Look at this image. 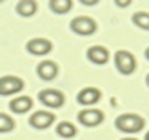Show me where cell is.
Segmentation results:
<instances>
[{
  "instance_id": "8",
  "label": "cell",
  "mask_w": 149,
  "mask_h": 140,
  "mask_svg": "<svg viewBox=\"0 0 149 140\" xmlns=\"http://www.w3.org/2000/svg\"><path fill=\"white\" fill-rule=\"evenodd\" d=\"M53 120H55V116L51 113H47V111H36V113L31 115L29 124H31L33 127H36V129H46V127H49L51 124H53Z\"/></svg>"
},
{
  "instance_id": "3",
  "label": "cell",
  "mask_w": 149,
  "mask_h": 140,
  "mask_svg": "<svg viewBox=\"0 0 149 140\" xmlns=\"http://www.w3.org/2000/svg\"><path fill=\"white\" fill-rule=\"evenodd\" d=\"M71 31L82 35V36H87V35H93L96 31V22L89 17H77L71 20Z\"/></svg>"
},
{
  "instance_id": "1",
  "label": "cell",
  "mask_w": 149,
  "mask_h": 140,
  "mask_svg": "<svg viewBox=\"0 0 149 140\" xmlns=\"http://www.w3.org/2000/svg\"><path fill=\"white\" fill-rule=\"evenodd\" d=\"M115 126L120 131H124V133H138V131L144 129L146 122H144L142 116H138V115L125 113V115H120L115 120Z\"/></svg>"
},
{
  "instance_id": "6",
  "label": "cell",
  "mask_w": 149,
  "mask_h": 140,
  "mask_svg": "<svg viewBox=\"0 0 149 140\" xmlns=\"http://www.w3.org/2000/svg\"><path fill=\"white\" fill-rule=\"evenodd\" d=\"M78 120H80V124H84L87 127H95V126H98V124H102L104 113L100 109H93V107L91 109H84V111L78 113Z\"/></svg>"
},
{
  "instance_id": "13",
  "label": "cell",
  "mask_w": 149,
  "mask_h": 140,
  "mask_svg": "<svg viewBox=\"0 0 149 140\" xmlns=\"http://www.w3.org/2000/svg\"><path fill=\"white\" fill-rule=\"evenodd\" d=\"M49 7H51V11H53V13L64 15V13L71 11L73 2H71V0H51V2H49Z\"/></svg>"
},
{
  "instance_id": "2",
  "label": "cell",
  "mask_w": 149,
  "mask_h": 140,
  "mask_svg": "<svg viewBox=\"0 0 149 140\" xmlns=\"http://www.w3.org/2000/svg\"><path fill=\"white\" fill-rule=\"evenodd\" d=\"M115 64H116V69L120 71L122 75H131V73L136 69V60L129 51H116Z\"/></svg>"
},
{
  "instance_id": "11",
  "label": "cell",
  "mask_w": 149,
  "mask_h": 140,
  "mask_svg": "<svg viewBox=\"0 0 149 140\" xmlns=\"http://www.w3.org/2000/svg\"><path fill=\"white\" fill-rule=\"evenodd\" d=\"M87 58H89L93 64H98V65H100V64H106V62H107L109 53H107V49L102 47V46H93V47L87 49Z\"/></svg>"
},
{
  "instance_id": "16",
  "label": "cell",
  "mask_w": 149,
  "mask_h": 140,
  "mask_svg": "<svg viewBox=\"0 0 149 140\" xmlns=\"http://www.w3.org/2000/svg\"><path fill=\"white\" fill-rule=\"evenodd\" d=\"M13 129H15V120L9 115L0 113V133H9Z\"/></svg>"
},
{
  "instance_id": "9",
  "label": "cell",
  "mask_w": 149,
  "mask_h": 140,
  "mask_svg": "<svg viewBox=\"0 0 149 140\" xmlns=\"http://www.w3.org/2000/svg\"><path fill=\"white\" fill-rule=\"evenodd\" d=\"M77 100L82 106H93L100 100V91L96 89V87H84V89L78 93Z\"/></svg>"
},
{
  "instance_id": "12",
  "label": "cell",
  "mask_w": 149,
  "mask_h": 140,
  "mask_svg": "<svg viewBox=\"0 0 149 140\" xmlns=\"http://www.w3.org/2000/svg\"><path fill=\"white\" fill-rule=\"evenodd\" d=\"M9 107H11V111H13V113L22 115V113H27L29 109L33 107V100L29 98V97H18V98L11 100Z\"/></svg>"
},
{
  "instance_id": "17",
  "label": "cell",
  "mask_w": 149,
  "mask_h": 140,
  "mask_svg": "<svg viewBox=\"0 0 149 140\" xmlns=\"http://www.w3.org/2000/svg\"><path fill=\"white\" fill-rule=\"evenodd\" d=\"M133 22H135L136 26H140L142 29H147L149 27V15L144 13V11H140V13H136L135 17H133Z\"/></svg>"
},
{
  "instance_id": "14",
  "label": "cell",
  "mask_w": 149,
  "mask_h": 140,
  "mask_svg": "<svg viewBox=\"0 0 149 140\" xmlns=\"http://www.w3.org/2000/svg\"><path fill=\"white\" fill-rule=\"evenodd\" d=\"M17 11L22 17H31L36 11V2H33V0H22V2L17 4Z\"/></svg>"
},
{
  "instance_id": "4",
  "label": "cell",
  "mask_w": 149,
  "mask_h": 140,
  "mask_svg": "<svg viewBox=\"0 0 149 140\" xmlns=\"http://www.w3.org/2000/svg\"><path fill=\"white\" fill-rule=\"evenodd\" d=\"M22 87H24V82H22V78H18V77L7 75V77L0 78V95H4V97L18 93Z\"/></svg>"
},
{
  "instance_id": "7",
  "label": "cell",
  "mask_w": 149,
  "mask_h": 140,
  "mask_svg": "<svg viewBox=\"0 0 149 140\" xmlns=\"http://www.w3.org/2000/svg\"><path fill=\"white\" fill-rule=\"evenodd\" d=\"M51 49H53V46H51V42L46 40V38H33V40L27 42V51L31 55H36V56L47 55Z\"/></svg>"
},
{
  "instance_id": "15",
  "label": "cell",
  "mask_w": 149,
  "mask_h": 140,
  "mask_svg": "<svg viewBox=\"0 0 149 140\" xmlns=\"http://www.w3.org/2000/svg\"><path fill=\"white\" fill-rule=\"evenodd\" d=\"M56 133L60 135V137H64V138H71V137H74L77 129H74V126H73L71 122H62V124H58Z\"/></svg>"
},
{
  "instance_id": "18",
  "label": "cell",
  "mask_w": 149,
  "mask_h": 140,
  "mask_svg": "<svg viewBox=\"0 0 149 140\" xmlns=\"http://www.w3.org/2000/svg\"><path fill=\"white\" fill-rule=\"evenodd\" d=\"M122 140H136V138H122Z\"/></svg>"
},
{
  "instance_id": "5",
  "label": "cell",
  "mask_w": 149,
  "mask_h": 140,
  "mask_svg": "<svg viewBox=\"0 0 149 140\" xmlns=\"http://www.w3.org/2000/svg\"><path fill=\"white\" fill-rule=\"evenodd\" d=\"M38 98L47 107H60V106H64V100H65L64 95L56 89H44V91H40Z\"/></svg>"
},
{
  "instance_id": "10",
  "label": "cell",
  "mask_w": 149,
  "mask_h": 140,
  "mask_svg": "<svg viewBox=\"0 0 149 140\" xmlns=\"http://www.w3.org/2000/svg\"><path fill=\"white\" fill-rule=\"evenodd\" d=\"M36 73L40 75V78L44 80H51L58 75V65L53 62V60H44L38 64V68H36Z\"/></svg>"
}]
</instances>
